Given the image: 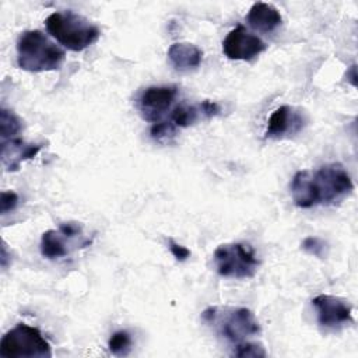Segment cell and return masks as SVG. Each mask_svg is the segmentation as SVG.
<instances>
[{"label":"cell","mask_w":358,"mask_h":358,"mask_svg":"<svg viewBox=\"0 0 358 358\" xmlns=\"http://www.w3.org/2000/svg\"><path fill=\"white\" fill-rule=\"evenodd\" d=\"M289 189L296 207L312 208L343 201L354 190V183L341 164L331 162L317 169L298 171L291 179Z\"/></svg>","instance_id":"1"},{"label":"cell","mask_w":358,"mask_h":358,"mask_svg":"<svg viewBox=\"0 0 358 358\" xmlns=\"http://www.w3.org/2000/svg\"><path fill=\"white\" fill-rule=\"evenodd\" d=\"M201 320L234 345L260 333L255 313L242 306H208L203 310Z\"/></svg>","instance_id":"2"},{"label":"cell","mask_w":358,"mask_h":358,"mask_svg":"<svg viewBox=\"0 0 358 358\" xmlns=\"http://www.w3.org/2000/svg\"><path fill=\"white\" fill-rule=\"evenodd\" d=\"M66 53L55 45L42 31H25L17 41V64L31 73L52 71L59 69Z\"/></svg>","instance_id":"3"},{"label":"cell","mask_w":358,"mask_h":358,"mask_svg":"<svg viewBox=\"0 0 358 358\" xmlns=\"http://www.w3.org/2000/svg\"><path fill=\"white\" fill-rule=\"evenodd\" d=\"M45 25L50 36L73 52H81L98 41L101 31L85 17L74 11L52 13Z\"/></svg>","instance_id":"4"},{"label":"cell","mask_w":358,"mask_h":358,"mask_svg":"<svg viewBox=\"0 0 358 358\" xmlns=\"http://www.w3.org/2000/svg\"><path fill=\"white\" fill-rule=\"evenodd\" d=\"M0 355L3 358H50L52 348L36 327L18 323L3 336Z\"/></svg>","instance_id":"5"},{"label":"cell","mask_w":358,"mask_h":358,"mask_svg":"<svg viewBox=\"0 0 358 358\" xmlns=\"http://www.w3.org/2000/svg\"><path fill=\"white\" fill-rule=\"evenodd\" d=\"M217 273L225 278H252L259 267V259L250 245L231 242L220 245L213 255Z\"/></svg>","instance_id":"6"},{"label":"cell","mask_w":358,"mask_h":358,"mask_svg":"<svg viewBox=\"0 0 358 358\" xmlns=\"http://www.w3.org/2000/svg\"><path fill=\"white\" fill-rule=\"evenodd\" d=\"M92 239L84 238L80 222L69 221L59 225L57 229H48L41 238V255L48 260L66 257L77 248L90 246Z\"/></svg>","instance_id":"7"},{"label":"cell","mask_w":358,"mask_h":358,"mask_svg":"<svg viewBox=\"0 0 358 358\" xmlns=\"http://www.w3.org/2000/svg\"><path fill=\"white\" fill-rule=\"evenodd\" d=\"M317 323L324 329H340L352 322V305L340 296L320 294L312 299Z\"/></svg>","instance_id":"8"},{"label":"cell","mask_w":358,"mask_h":358,"mask_svg":"<svg viewBox=\"0 0 358 358\" xmlns=\"http://www.w3.org/2000/svg\"><path fill=\"white\" fill-rule=\"evenodd\" d=\"M222 50L229 60H252L266 50V43L245 27L231 29L222 42Z\"/></svg>","instance_id":"9"},{"label":"cell","mask_w":358,"mask_h":358,"mask_svg":"<svg viewBox=\"0 0 358 358\" xmlns=\"http://www.w3.org/2000/svg\"><path fill=\"white\" fill-rule=\"evenodd\" d=\"M308 119L303 110L296 109L289 105H282L277 108L268 122L266 129L267 138H284L298 134L306 124Z\"/></svg>","instance_id":"10"},{"label":"cell","mask_w":358,"mask_h":358,"mask_svg":"<svg viewBox=\"0 0 358 358\" xmlns=\"http://www.w3.org/2000/svg\"><path fill=\"white\" fill-rule=\"evenodd\" d=\"M175 87H148L145 88L138 98V109L141 116L151 123L159 122L165 112L172 105L176 96Z\"/></svg>","instance_id":"11"},{"label":"cell","mask_w":358,"mask_h":358,"mask_svg":"<svg viewBox=\"0 0 358 358\" xmlns=\"http://www.w3.org/2000/svg\"><path fill=\"white\" fill-rule=\"evenodd\" d=\"M221 108L214 101H203L197 105H179L171 112L169 122L176 127H189L201 119H210L220 113Z\"/></svg>","instance_id":"12"},{"label":"cell","mask_w":358,"mask_h":358,"mask_svg":"<svg viewBox=\"0 0 358 358\" xmlns=\"http://www.w3.org/2000/svg\"><path fill=\"white\" fill-rule=\"evenodd\" d=\"M41 150L39 144L25 143L22 138L15 137L1 141V164L8 172L18 171L21 164L34 158Z\"/></svg>","instance_id":"13"},{"label":"cell","mask_w":358,"mask_h":358,"mask_svg":"<svg viewBox=\"0 0 358 358\" xmlns=\"http://www.w3.org/2000/svg\"><path fill=\"white\" fill-rule=\"evenodd\" d=\"M168 59L176 71L187 73L200 66L203 52L190 42H176L169 46Z\"/></svg>","instance_id":"14"},{"label":"cell","mask_w":358,"mask_h":358,"mask_svg":"<svg viewBox=\"0 0 358 358\" xmlns=\"http://www.w3.org/2000/svg\"><path fill=\"white\" fill-rule=\"evenodd\" d=\"M246 21L253 29L259 32H271L278 25H281L282 18L274 6L259 1L250 7L246 15Z\"/></svg>","instance_id":"15"},{"label":"cell","mask_w":358,"mask_h":358,"mask_svg":"<svg viewBox=\"0 0 358 358\" xmlns=\"http://www.w3.org/2000/svg\"><path fill=\"white\" fill-rule=\"evenodd\" d=\"M22 130V122L21 119L8 109H1L0 112V136L1 141L15 138L18 133Z\"/></svg>","instance_id":"16"},{"label":"cell","mask_w":358,"mask_h":358,"mask_svg":"<svg viewBox=\"0 0 358 358\" xmlns=\"http://www.w3.org/2000/svg\"><path fill=\"white\" fill-rule=\"evenodd\" d=\"M109 351L116 357H124L131 350V337L126 330L115 331L108 341Z\"/></svg>","instance_id":"17"},{"label":"cell","mask_w":358,"mask_h":358,"mask_svg":"<svg viewBox=\"0 0 358 358\" xmlns=\"http://www.w3.org/2000/svg\"><path fill=\"white\" fill-rule=\"evenodd\" d=\"M232 354L235 357H252V358H262L266 357L267 352L264 350V347L259 343H253V341H243L239 343L236 345H234V351Z\"/></svg>","instance_id":"18"},{"label":"cell","mask_w":358,"mask_h":358,"mask_svg":"<svg viewBox=\"0 0 358 358\" xmlns=\"http://www.w3.org/2000/svg\"><path fill=\"white\" fill-rule=\"evenodd\" d=\"M301 248L306 253H309L315 257H319V259H324L327 255V243L322 238H317V236L305 238L301 243Z\"/></svg>","instance_id":"19"},{"label":"cell","mask_w":358,"mask_h":358,"mask_svg":"<svg viewBox=\"0 0 358 358\" xmlns=\"http://www.w3.org/2000/svg\"><path fill=\"white\" fill-rule=\"evenodd\" d=\"M176 127L168 120V122H157L151 126L150 134L154 140L157 141H164V140H169L171 137H173L176 134Z\"/></svg>","instance_id":"20"},{"label":"cell","mask_w":358,"mask_h":358,"mask_svg":"<svg viewBox=\"0 0 358 358\" xmlns=\"http://www.w3.org/2000/svg\"><path fill=\"white\" fill-rule=\"evenodd\" d=\"M18 204V194L15 192H1V199H0V211L1 214H7L11 210H14Z\"/></svg>","instance_id":"21"},{"label":"cell","mask_w":358,"mask_h":358,"mask_svg":"<svg viewBox=\"0 0 358 358\" xmlns=\"http://www.w3.org/2000/svg\"><path fill=\"white\" fill-rule=\"evenodd\" d=\"M168 248L172 253V256L178 260V262H185L190 257V250L179 243H176L173 239H168Z\"/></svg>","instance_id":"22"},{"label":"cell","mask_w":358,"mask_h":358,"mask_svg":"<svg viewBox=\"0 0 358 358\" xmlns=\"http://www.w3.org/2000/svg\"><path fill=\"white\" fill-rule=\"evenodd\" d=\"M355 70H357V69H355V64H352V66L350 67V70L347 71V77H348V80L351 81L352 85L357 84V71H355Z\"/></svg>","instance_id":"23"}]
</instances>
